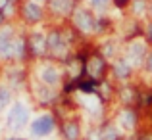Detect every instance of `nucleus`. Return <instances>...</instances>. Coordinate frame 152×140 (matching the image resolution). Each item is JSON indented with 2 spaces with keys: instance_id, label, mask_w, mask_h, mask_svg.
I'll return each mask as SVG.
<instances>
[{
  "instance_id": "nucleus-17",
  "label": "nucleus",
  "mask_w": 152,
  "mask_h": 140,
  "mask_svg": "<svg viewBox=\"0 0 152 140\" xmlns=\"http://www.w3.org/2000/svg\"><path fill=\"white\" fill-rule=\"evenodd\" d=\"M8 140H23V138H8Z\"/></svg>"
},
{
  "instance_id": "nucleus-12",
  "label": "nucleus",
  "mask_w": 152,
  "mask_h": 140,
  "mask_svg": "<svg viewBox=\"0 0 152 140\" xmlns=\"http://www.w3.org/2000/svg\"><path fill=\"white\" fill-rule=\"evenodd\" d=\"M104 138L106 140H115V131L114 129H106L104 131Z\"/></svg>"
},
{
  "instance_id": "nucleus-1",
  "label": "nucleus",
  "mask_w": 152,
  "mask_h": 140,
  "mask_svg": "<svg viewBox=\"0 0 152 140\" xmlns=\"http://www.w3.org/2000/svg\"><path fill=\"white\" fill-rule=\"evenodd\" d=\"M27 117H29V113H27L25 106H21V104H15V106L10 110L8 123H10V127H21V125H25V123H27Z\"/></svg>"
},
{
  "instance_id": "nucleus-9",
  "label": "nucleus",
  "mask_w": 152,
  "mask_h": 140,
  "mask_svg": "<svg viewBox=\"0 0 152 140\" xmlns=\"http://www.w3.org/2000/svg\"><path fill=\"white\" fill-rule=\"evenodd\" d=\"M52 8L60 14H64L71 8V0H52Z\"/></svg>"
},
{
  "instance_id": "nucleus-2",
  "label": "nucleus",
  "mask_w": 152,
  "mask_h": 140,
  "mask_svg": "<svg viewBox=\"0 0 152 140\" xmlns=\"http://www.w3.org/2000/svg\"><path fill=\"white\" fill-rule=\"evenodd\" d=\"M31 129H33L35 134H48L50 131L54 129V119H52L50 115H42V117L37 119V121H33Z\"/></svg>"
},
{
  "instance_id": "nucleus-4",
  "label": "nucleus",
  "mask_w": 152,
  "mask_h": 140,
  "mask_svg": "<svg viewBox=\"0 0 152 140\" xmlns=\"http://www.w3.org/2000/svg\"><path fill=\"white\" fill-rule=\"evenodd\" d=\"M75 23H77V27L83 29V31H91L94 27V19L91 17V14H87V12H83V10H79L77 14H75Z\"/></svg>"
},
{
  "instance_id": "nucleus-6",
  "label": "nucleus",
  "mask_w": 152,
  "mask_h": 140,
  "mask_svg": "<svg viewBox=\"0 0 152 140\" xmlns=\"http://www.w3.org/2000/svg\"><path fill=\"white\" fill-rule=\"evenodd\" d=\"M31 50H33V54H42L46 50V38L42 35H35L31 38Z\"/></svg>"
},
{
  "instance_id": "nucleus-3",
  "label": "nucleus",
  "mask_w": 152,
  "mask_h": 140,
  "mask_svg": "<svg viewBox=\"0 0 152 140\" xmlns=\"http://www.w3.org/2000/svg\"><path fill=\"white\" fill-rule=\"evenodd\" d=\"M87 71H89V75L93 79H98L102 75L104 71V62L102 58H98V56H93V58L89 59V63H87Z\"/></svg>"
},
{
  "instance_id": "nucleus-7",
  "label": "nucleus",
  "mask_w": 152,
  "mask_h": 140,
  "mask_svg": "<svg viewBox=\"0 0 152 140\" xmlns=\"http://www.w3.org/2000/svg\"><path fill=\"white\" fill-rule=\"evenodd\" d=\"M64 136L67 140H77L79 138V125L77 123H66L64 125Z\"/></svg>"
},
{
  "instance_id": "nucleus-18",
  "label": "nucleus",
  "mask_w": 152,
  "mask_h": 140,
  "mask_svg": "<svg viewBox=\"0 0 152 140\" xmlns=\"http://www.w3.org/2000/svg\"><path fill=\"white\" fill-rule=\"evenodd\" d=\"M148 62H150V69H152V58H150V59H148Z\"/></svg>"
},
{
  "instance_id": "nucleus-19",
  "label": "nucleus",
  "mask_w": 152,
  "mask_h": 140,
  "mask_svg": "<svg viewBox=\"0 0 152 140\" xmlns=\"http://www.w3.org/2000/svg\"><path fill=\"white\" fill-rule=\"evenodd\" d=\"M6 2H14V0H6Z\"/></svg>"
},
{
  "instance_id": "nucleus-16",
  "label": "nucleus",
  "mask_w": 152,
  "mask_h": 140,
  "mask_svg": "<svg viewBox=\"0 0 152 140\" xmlns=\"http://www.w3.org/2000/svg\"><path fill=\"white\" fill-rule=\"evenodd\" d=\"M2 19H4V14H2V12H0V23H2Z\"/></svg>"
},
{
  "instance_id": "nucleus-14",
  "label": "nucleus",
  "mask_w": 152,
  "mask_h": 140,
  "mask_svg": "<svg viewBox=\"0 0 152 140\" xmlns=\"http://www.w3.org/2000/svg\"><path fill=\"white\" fill-rule=\"evenodd\" d=\"M106 2H108V0H91V4H93L94 8H104Z\"/></svg>"
},
{
  "instance_id": "nucleus-13",
  "label": "nucleus",
  "mask_w": 152,
  "mask_h": 140,
  "mask_svg": "<svg viewBox=\"0 0 152 140\" xmlns=\"http://www.w3.org/2000/svg\"><path fill=\"white\" fill-rule=\"evenodd\" d=\"M131 54H135V58H139V56L142 54V46L141 44H135L133 48H131Z\"/></svg>"
},
{
  "instance_id": "nucleus-8",
  "label": "nucleus",
  "mask_w": 152,
  "mask_h": 140,
  "mask_svg": "<svg viewBox=\"0 0 152 140\" xmlns=\"http://www.w3.org/2000/svg\"><path fill=\"white\" fill-rule=\"evenodd\" d=\"M41 77H42V81H45V83H50V85H52V83L58 81V71H56L54 67H46V69H42Z\"/></svg>"
},
{
  "instance_id": "nucleus-10",
  "label": "nucleus",
  "mask_w": 152,
  "mask_h": 140,
  "mask_svg": "<svg viewBox=\"0 0 152 140\" xmlns=\"http://www.w3.org/2000/svg\"><path fill=\"white\" fill-rule=\"evenodd\" d=\"M115 71H118V75H121V77H125V75L129 73V67H127V65H125L123 62H119L118 65H115Z\"/></svg>"
},
{
  "instance_id": "nucleus-5",
  "label": "nucleus",
  "mask_w": 152,
  "mask_h": 140,
  "mask_svg": "<svg viewBox=\"0 0 152 140\" xmlns=\"http://www.w3.org/2000/svg\"><path fill=\"white\" fill-rule=\"evenodd\" d=\"M23 15H25L27 21H39V19L42 17V10H41L39 4L29 2V4H25V8H23Z\"/></svg>"
},
{
  "instance_id": "nucleus-15",
  "label": "nucleus",
  "mask_w": 152,
  "mask_h": 140,
  "mask_svg": "<svg viewBox=\"0 0 152 140\" xmlns=\"http://www.w3.org/2000/svg\"><path fill=\"white\" fill-rule=\"evenodd\" d=\"M6 102H8V92H4V90H2V92H0V106H4Z\"/></svg>"
},
{
  "instance_id": "nucleus-11",
  "label": "nucleus",
  "mask_w": 152,
  "mask_h": 140,
  "mask_svg": "<svg viewBox=\"0 0 152 140\" xmlns=\"http://www.w3.org/2000/svg\"><path fill=\"white\" fill-rule=\"evenodd\" d=\"M121 121H123V125H125V127H131V125H133V121H135L133 113H129V111H127V113H123Z\"/></svg>"
}]
</instances>
